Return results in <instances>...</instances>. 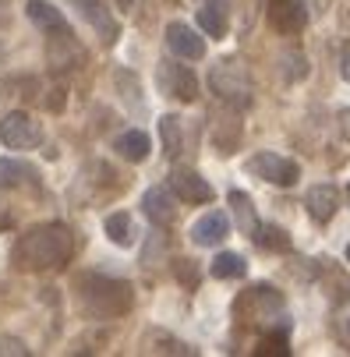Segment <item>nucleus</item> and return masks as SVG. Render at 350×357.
I'll return each mask as SVG.
<instances>
[{
	"label": "nucleus",
	"instance_id": "nucleus-1",
	"mask_svg": "<svg viewBox=\"0 0 350 357\" xmlns=\"http://www.w3.org/2000/svg\"><path fill=\"white\" fill-rule=\"evenodd\" d=\"M75 237L64 223H43L32 227L29 234L18 237L15 244V266L25 273H43V269H57L71 259Z\"/></svg>",
	"mask_w": 350,
	"mask_h": 357
},
{
	"label": "nucleus",
	"instance_id": "nucleus-2",
	"mask_svg": "<svg viewBox=\"0 0 350 357\" xmlns=\"http://www.w3.org/2000/svg\"><path fill=\"white\" fill-rule=\"evenodd\" d=\"M78 301H82V308L96 319H117L131 308L135 294H131V283H124V280L85 273L78 280Z\"/></svg>",
	"mask_w": 350,
	"mask_h": 357
},
{
	"label": "nucleus",
	"instance_id": "nucleus-3",
	"mask_svg": "<svg viewBox=\"0 0 350 357\" xmlns=\"http://www.w3.org/2000/svg\"><path fill=\"white\" fill-rule=\"evenodd\" d=\"M209 89L230 107H248L252 103V75L237 57H223L209 71Z\"/></svg>",
	"mask_w": 350,
	"mask_h": 357
},
{
	"label": "nucleus",
	"instance_id": "nucleus-4",
	"mask_svg": "<svg viewBox=\"0 0 350 357\" xmlns=\"http://www.w3.org/2000/svg\"><path fill=\"white\" fill-rule=\"evenodd\" d=\"M244 170L259 181H266V184H276V188H290L301 177V167L287 156H280V152H255V156L244 163Z\"/></svg>",
	"mask_w": 350,
	"mask_h": 357
},
{
	"label": "nucleus",
	"instance_id": "nucleus-5",
	"mask_svg": "<svg viewBox=\"0 0 350 357\" xmlns=\"http://www.w3.org/2000/svg\"><path fill=\"white\" fill-rule=\"evenodd\" d=\"M0 142H4L8 149H18V152H29L43 142V128L39 121H32L29 114L22 110H11L0 117Z\"/></svg>",
	"mask_w": 350,
	"mask_h": 357
},
{
	"label": "nucleus",
	"instance_id": "nucleus-6",
	"mask_svg": "<svg viewBox=\"0 0 350 357\" xmlns=\"http://www.w3.org/2000/svg\"><path fill=\"white\" fill-rule=\"evenodd\" d=\"M160 89H163V96L181 99V103H195V96H198L195 75L184 64H177V61H163L160 64Z\"/></svg>",
	"mask_w": 350,
	"mask_h": 357
},
{
	"label": "nucleus",
	"instance_id": "nucleus-7",
	"mask_svg": "<svg viewBox=\"0 0 350 357\" xmlns=\"http://www.w3.org/2000/svg\"><path fill=\"white\" fill-rule=\"evenodd\" d=\"M266 18H269V25L280 36H294V32L305 29L308 11H305V0H269V4H266Z\"/></svg>",
	"mask_w": 350,
	"mask_h": 357
},
{
	"label": "nucleus",
	"instance_id": "nucleus-8",
	"mask_svg": "<svg viewBox=\"0 0 350 357\" xmlns=\"http://www.w3.org/2000/svg\"><path fill=\"white\" fill-rule=\"evenodd\" d=\"M167 46H170V54L181 57V61H202L206 57V39L198 36L191 25H184V22H170L167 25Z\"/></svg>",
	"mask_w": 350,
	"mask_h": 357
},
{
	"label": "nucleus",
	"instance_id": "nucleus-9",
	"mask_svg": "<svg viewBox=\"0 0 350 357\" xmlns=\"http://www.w3.org/2000/svg\"><path fill=\"white\" fill-rule=\"evenodd\" d=\"M170 188H174V195H181L184 202H195V206L213 202V184L198 174V170H191V167H177V170L170 174Z\"/></svg>",
	"mask_w": 350,
	"mask_h": 357
},
{
	"label": "nucleus",
	"instance_id": "nucleus-10",
	"mask_svg": "<svg viewBox=\"0 0 350 357\" xmlns=\"http://www.w3.org/2000/svg\"><path fill=\"white\" fill-rule=\"evenodd\" d=\"M227 237H230V220H227L220 209L198 216L195 227H191V241L202 244V248H216V244H223Z\"/></svg>",
	"mask_w": 350,
	"mask_h": 357
},
{
	"label": "nucleus",
	"instance_id": "nucleus-11",
	"mask_svg": "<svg viewBox=\"0 0 350 357\" xmlns=\"http://www.w3.org/2000/svg\"><path fill=\"white\" fill-rule=\"evenodd\" d=\"M305 206H308V213H312L315 223H329V220L336 216V209H340V191H336V184H315V188L305 195Z\"/></svg>",
	"mask_w": 350,
	"mask_h": 357
},
{
	"label": "nucleus",
	"instance_id": "nucleus-12",
	"mask_svg": "<svg viewBox=\"0 0 350 357\" xmlns=\"http://www.w3.org/2000/svg\"><path fill=\"white\" fill-rule=\"evenodd\" d=\"M142 209H145L149 220L160 223V227H170L177 220V206H174V198H170L167 188H149L142 195Z\"/></svg>",
	"mask_w": 350,
	"mask_h": 357
},
{
	"label": "nucleus",
	"instance_id": "nucleus-13",
	"mask_svg": "<svg viewBox=\"0 0 350 357\" xmlns=\"http://www.w3.org/2000/svg\"><path fill=\"white\" fill-rule=\"evenodd\" d=\"M75 8H78V15L103 36V43H114L117 39V22L107 15V8H103V0H75Z\"/></svg>",
	"mask_w": 350,
	"mask_h": 357
},
{
	"label": "nucleus",
	"instance_id": "nucleus-14",
	"mask_svg": "<svg viewBox=\"0 0 350 357\" xmlns=\"http://www.w3.org/2000/svg\"><path fill=\"white\" fill-rule=\"evenodd\" d=\"M230 22V8H227V0H206L202 8H198V25H202V32L209 39H223L227 36V25Z\"/></svg>",
	"mask_w": 350,
	"mask_h": 357
},
{
	"label": "nucleus",
	"instance_id": "nucleus-15",
	"mask_svg": "<svg viewBox=\"0 0 350 357\" xmlns=\"http://www.w3.org/2000/svg\"><path fill=\"white\" fill-rule=\"evenodd\" d=\"M25 15L32 18V25H39V29H46V32H61V29H68L61 8H54L50 0H29V4H25Z\"/></svg>",
	"mask_w": 350,
	"mask_h": 357
},
{
	"label": "nucleus",
	"instance_id": "nucleus-16",
	"mask_svg": "<svg viewBox=\"0 0 350 357\" xmlns=\"http://www.w3.org/2000/svg\"><path fill=\"white\" fill-rule=\"evenodd\" d=\"M36 181H39V170L29 167L25 160H0V188H25Z\"/></svg>",
	"mask_w": 350,
	"mask_h": 357
},
{
	"label": "nucleus",
	"instance_id": "nucleus-17",
	"mask_svg": "<svg viewBox=\"0 0 350 357\" xmlns=\"http://www.w3.org/2000/svg\"><path fill=\"white\" fill-rule=\"evenodd\" d=\"M114 149H117V156H124L128 163H142L153 145H149V135L145 131H124V135H117Z\"/></svg>",
	"mask_w": 350,
	"mask_h": 357
},
{
	"label": "nucleus",
	"instance_id": "nucleus-18",
	"mask_svg": "<svg viewBox=\"0 0 350 357\" xmlns=\"http://www.w3.org/2000/svg\"><path fill=\"white\" fill-rule=\"evenodd\" d=\"M209 273L216 280H241L248 273V262L241 259L237 251H220L216 259H213V266H209Z\"/></svg>",
	"mask_w": 350,
	"mask_h": 357
},
{
	"label": "nucleus",
	"instance_id": "nucleus-19",
	"mask_svg": "<svg viewBox=\"0 0 350 357\" xmlns=\"http://www.w3.org/2000/svg\"><path fill=\"white\" fill-rule=\"evenodd\" d=\"M103 230H107V237H110L117 248H128V244L135 241V223H131L128 213H110L107 223H103Z\"/></svg>",
	"mask_w": 350,
	"mask_h": 357
},
{
	"label": "nucleus",
	"instance_id": "nucleus-20",
	"mask_svg": "<svg viewBox=\"0 0 350 357\" xmlns=\"http://www.w3.org/2000/svg\"><path fill=\"white\" fill-rule=\"evenodd\" d=\"M160 138H163V152H167V156H177L181 145H184V131H181V121L174 114H167L160 121Z\"/></svg>",
	"mask_w": 350,
	"mask_h": 357
},
{
	"label": "nucleus",
	"instance_id": "nucleus-21",
	"mask_svg": "<svg viewBox=\"0 0 350 357\" xmlns=\"http://www.w3.org/2000/svg\"><path fill=\"white\" fill-rule=\"evenodd\" d=\"M230 206H234V216H237V227L241 230H255V209H252V198L244 191H230Z\"/></svg>",
	"mask_w": 350,
	"mask_h": 357
},
{
	"label": "nucleus",
	"instance_id": "nucleus-22",
	"mask_svg": "<svg viewBox=\"0 0 350 357\" xmlns=\"http://www.w3.org/2000/svg\"><path fill=\"white\" fill-rule=\"evenodd\" d=\"M255 241H259L262 248H269V251H287V248H290V237H287V230H283V227H273V223L259 227Z\"/></svg>",
	"mask_w": 350,
	"mask_h": 357
},
{
	"label": "nucleus",
	"instance_id": "nucleus-23",
	"mask_svg": "<svg viewBox=\"0 0 350 357\" xmlns=\"http://www.w3.org/2000/svg\"><path fill=\"white\" fill-rule=\"evenodd\" d=\"M340 71H343V78L350 82V46H343V54H340Z\"/></svg>",
	"mask_w": 350,
	"mask_h": 357
},
{
	"label": "nucleus",
	"instance_id": "nucleus-24",
	"mask_svg": "<svg viewBox=\"0 0 350 357\" xmlns=\"http://www.w3.org/2000/svg\"><path fill=\"white\" fill-rule=\"evenodd\" d=\"M117 4H121V8H124V11H128V8H131V0H117Z\"/></svg>",
	"mask_w": 350,
	"mask_h": 357
},
{
	"label": "nucleus",
	"instance_id": "nucleus-25",
	"mask_svg": "<svg viewBox=\"0 0 350 357\" xmlns=\"http://www.w3.org/2000/svg\"><path fill=\"white\" fill-rule=\"evenodd\" d=\"M343 326H347V333H350V312H347V319H343Z\"/></svg>",
	"mask_w": 350,
	"mask_h": 357
},
{
	"label": "nucleus",
	"instance_id": "nucleus-26",
	"mask_svg": "<svg viewBox=\"0 0 350 357\" xmlns=\"http://www.w3.org/2000/svg\"><path fill=\"white\" fill-rule=\"evenodd\" d=\"M347 262H350V244H347Z\"/></svg>",
	"mask_w": 350,
	"mask_h": 357
}]
</instances>
